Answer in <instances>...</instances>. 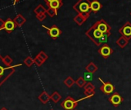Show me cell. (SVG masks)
<instances>
[{
    "mask_svg": "<svg viewBox=\"0 0 131 110\" xmlns=\"http://www.w3.org/2000/svg\"><path fill=\"white\" fill-rule=\"evenodd\" d=\"M21 66V64L16 66H7L3 60V58L0 55V86H2L6 80L13 75L16 71V67Z\"/></svg>",
    "mask_w": 131,
    "mask_h": 110,
    "instance_id": "cell-1",
    "label": "cell"
},
{
    "mask_svg": "<svg viewBox=\"0 0 131 110\" xmlns=\"http://www.w3.org/2000/svg\"><path fill=\"white\" fill-rule=\"evenodd\" d=\"M88 98L86 96L80 99H78V100H76L75 99H73L72 96L69 95L62 102H61V107L64 109V110H74L77 105H78V103L80 102H82L85 99H87Z\"/></svg>",
    "mask_w": 131,
    "mask_h": 110,
    "instance_id": "cell-2",
    "label": "cell"
},
{
    "mask_svg": "<svg viewBox=\"0 0 131 110\" xmlns=\"http://www.w3.org/2000/svg\"><path fill=\"white\" fill-rule=\"evenodd\" d=\"M73 8L80 13H90L91 9L89 0H80Z\"/></svg>",
    "mask_w": 131,
    "mask_h": 110,
    "instance_id": "cell-3",
    "label": "cell"
},
{
    "mask_svg": "<svg viewBox=\"0 0 131 110\" xmlns=\"http://www.w3.org/2000/svg\"><path fill=\"white\" fill-rule=\"evenodd\" d=\"M86 35H88L90 36V38L94 42V43L96 45H100V43H99V41L100 39L102 38L103 35V32H102L100 29H98L96 26H93L90 30L88 32H86Z\"/></svg>",
    "mask_w": 131,
    "mask_h": 110,
    "instance_id": "cell-4",
    "label": "cell"
},
{
    "mask_svg": "<svg viewBox=\"0 0 131 110\" xmlns=\"http://www.w3.org/2000/svg\"><path fill=\"white\" fill-rule=\"evenodd\" d=\"M99 80L102 82V85L100 87V90L103 94L110 95V94H112L114 92L115 87H114V85L111 82H104L100 77L99 78Z\"/></svg>",
    "mask_w": 131,
    "mask_h": 110,
    "instance_id": "cell-5",
    "label": "cell"
},
{
    "mask_svg": "<svg viewBox=\"0 0 131 110\" xmlns=\"http://www.w3.org/2000/svg\"><path fill=\"white\" fill-rule=\"evenodd\" d=\"M108 101L111 105H113L114 107H118L121 105V103L123 101V98L118 93V92H113L112 95H110L108 99Z\"/></svg>",
    "mask_w": 131,
    "mask_h": 110,
    "instance_id": "cell-6",
    "label": "cell"
},
{
    "mask_svg": "<svg viewBox=\"0 0 131 110\" xmlns=\"http://www.w3.org/2000/svg\"><path fill=\"white\" fill-rule=\"evenodd\" d=\"M99 53L101 55V56L104 58V59H107L110 55L113 53V50L111 49V48L106 43H104V45L99 49Z\"/></svg>",
    "mask_w": 131,
    "mask_h": 110,
    "instance_id": "cell-7",
    "label": "cell"
},
{
    "mask_svg": "<svg viewBox=\"0 0 131 110\" xmlns=\"http://www.w3.org/2000/svg\"><path fill=\"white\" fill-rule=\"evenodd\" d=\"M16 25L14 22V20L11 19H8L6 22H5V26H4V29L6 30V32L7 33H11L14 31V29H16Z\"/></svg>",
    "mask_w": 131,
    "mask_h": 110,
    "instance_id": "cell-8",
    "label": "cell"
},
{
    "mask_svg": "<svg viewBox=\"0 0 131 110\" xmlns=\"http://www.w3.org/2000/svg\"><path fill=\"white\" fill-rule=\"evenodd\" d=\"M119 32L125 37H127L128 39L131 38V24L129 22H126V25H124L122 29L119 30Z\"/></svg>",
    "mask_w": 131,
    "mask_h": 110,
    "instance_id": "cell-9",
    "label": "cell"
},
{
    "mask_svg": "<svg viewBox=\"0 0 131 110\" xmlns=\"http://www.w3.org/2000/svg\"><path fill=\"white\" fill-rule=\"evenodd\" d=\"M42 27H44L45 29H46L48 30V34L52 39H56L60 35V30L56 26H52L51 29H49V28H47V27H46L44 26H42Z\"/></svg>",
    "mask_w": 131,
    "mask_h": 110,
    "instance_id": "cell-10",
    "label": "cell"
},
{
    "mask_svg": "<svg viewBox=\"0 0 131 110\" xmlns=\"http://www.w3.org/2000/svg\"><path fill=\"white\" fill-rule=\"evenodd\" d=\"M95 26H96V27L98 29H100V30L102 32H103V33L107 32H109V30H110V26L107 25V23L104 22L103 20H101V21H100V22H97L95 24Z\"/></svg>",
    "mask_w": 131,
    "mask_h": 110,
    "instance_id": "cell-11",
    "label": "cell"
},
{
    "mask_svg": "<svg viewBox=\"0 0 131 110\" xmlns=\"http://www.w3.org/2000/svg\"><path fill=\"white\" fill-rule=\"evenodd\" d=\"M38 99H39V100L42 103V104H44V105H46V104H47L48 103V102L50 100V95L46 92H42L39 96H38Z\"/></svg>",
    "mask_w": 131,
    "mask_h": 110,
    "instance_id": "cell-12",
    "label": "cell"
},
{
    "mask_svg": "<svg viewBox=\"0 0 131 110\" xmlns=\"http://www.w3.org/2000/svg\"><path fill=\"white\" fill-rule=\"evenodd\" d=\"M13 20H14V22H15L17 27H21L26 21V19L21 14H18Z\"/></svg>",
    "mask_w": 131,
    "mask_h": 110,
    "instance_id": "cell-13",
    "label": "cell"
},
{
    "mask_svg": "<svg viewBox=\"0 0 131 110\" xmlns=\"http://www.w3.org/2000/svg\"><path fill=\"white\" fill-rule=\"evenodd\" d=\"M90 9L93 12H97L101 9V4L97 1V0H94L93 2L90 3Z\"/></svg>",
    "mask_w": 131,
    "mask_h": 110,
    "instance_id": "cell-14",
    "label": "cell"
},
{
    "mask_svg": "<svg viewBox=\"0 0 131 110\" xmlns=\"http://www.w3.org/2000/svg\"><path fill=\"white\" fill-rule=\"evenodd\" d=\"M50 99L55 102V103H58L61 99H62V96L60 95V94L57 92V91H55L51 95H50Z\"/></svg>",
    "mask_w": 131,
    "mask_h": 110,
    "instance_id": "cell-15",
    "label": "cell"
},
{
    "mask_svg": "<svg viewBox=\"0 0 131 110\" xmlns=\"http://www.w3.org/2000/svg\"><path fill=\"white\" fill-rule=\"evenodd\" d=\"M61 4H62V3H61L60 0H53V1L50 2L48 5L51 9L56 10L57 9H59L60 7Z\"/></svg>",
    "mask_w": 131,
    "mask_h": 110,
    "instance_id": "cell-16",
    "label": "cell"
},
{
    "mask_svg": "<svg viewBox=\"0 0 131 110\" xmlns=\"http://www.w3.org/2000/svg\"><path fill=\"white\" fill-rule=\"evenodd\" d=\"M86 69L87 72H91V73L93 74V73H94V72L97 70V66H96L95 64H93V63H90L86 67Z\"/></svg>",
    "mask_w": 131,
    "mask_h": 110,
    "instance_id": "cell-17",
    "label": "cell"
},
{
    "mask_svg": "<svg viewBox=\"0 0 131 110\" xmlns=\"http://www.w3.org/2000/svg\"><path fill=\"white\" fill-rule=\"evenodd\" d=\"M74 83H75V81L73 79L72 77H68L67 79L64 81V84L67 85L68 88H71L73 85Z\"/></svg>",
    "mask_w": 131,
    "mask_h": 110,
    "instance_id": "cell-18",
    "label": "cell"
},
{
    "mask_svg": "<svg viewBox=\"0 0 131 110\" xmlns=\"http://www.w3.org/2000/svg\"><path fill=\"white\" fill-rule=\"evenodd\" d=\"M76 83L77 84V85L80 88L82 87H84L85 85H86V80L84 79V78L83 77H80L77 81H76Z\"/></svg>",
    "mask_w": 131,
    "mask_h": 110,
    "instance_id": "cell-19",
    "label": "cell"
},
{
    "mask_svg": "<svg viewBox=\"0 0 131 110\" xmlns=\"http://www.w3.org/2000/svg\"><path fill=\"white\" fill-rule=\"evenodd\" d=\"M24 63L28 66V67H31L32 66V64L34 63V59H32L30 56H28L27 58H26L24 59Z\"/></svg>",
    "mask_w": 131,
    "mask_h": 110,
    "instance_id": "cell-20",
    "label": "cell"
},
{
    "mask_svg": "<svg viewBox=\"0 0 131 110\" xmlns=\"http://www.w3.org/2000/svg\"><path fill=\"white\" fill-rule=\"evenodd\" d=\"M3 60H4L5 64H6L7 66H10L12 65L13 62V59H12L9 56H6V57H4V58H3Z\"/></svg>",
    "mask_w": 131,
    "mask_h": 110,
    "instance_id": "cell-21",
    "label": "cell"
},
{
    "mask_svg": "<svg viewBox=\"0 0 131 110\" xmlns=\"http://www.w3.org/2000/svg\"><path fill=\"white\" fill-rule=\"evenodd\" d=\"M84 95L88 99L95 95V90H84Z\"/></svg>",
    "mask_w": 131,
    "mask_h": 110,
    "instance_id": "cell-22",
    "label": "cell"
},
{
    "mask_svg": "<svg viewBox=\"0 0 131 110\" xmlns=\"http://www.w3.org/2000/svg\"><path fill=\"white\" fill-rule=\"evenodd\" d=\"M34 63H35L38 66H40L42 65V63H44V61H43L39 56H37L35 58V59H34Z\"/></svg>",
    "mask_w": 131,
    "mask_h": 110,
    "instance_id": "cell-23",
    "label": "cell"
},
{
    "mask_svg": "<svg viewBox=\"0 0 131 110\" xmlns=\"http://www.w3.org/2000/svg\"><path fill=\"white\" fill-rule=\"evenodd\" d=\"M34 12H35V13L37 15V14H41V13H45V9H44V8L41 6V5H39L35 10H34Z\"/></svg>",
    "mask_w": 131,
    "mask_h": 110,
    "instance_id": "cell-24",
    "label": "cell"
},
{
    "mask_svg": "<svg viewBox=\"0 0 131 110\" xmlns=\"http://www.w3.org/2000/svg\"><path fill=\"white\" fill-rule=\"evenodd\" d=\"M84 90H95V86L91 82H88L85 85Z\"/></svg>",
    "mask_w": 131,
    "mask_h": 110,
    "instance_id": "cell-25",
    "label": "cell"
},
{
    "mask_svg": "<svg viewBox=\"0 0 131 110\" xmlns=\"http://www.w3.org/2000/svg\"><path fill=\"white\" fill-rule=\"evenodd\" d=\"M92 78H93V76H92V73L91 72H86L84 73V79L86 81H91L92 80Z\"/></svg>",
    "mask_w": 131,
    "mask_h": 110,
    "instance_id": "cell-26",
    "label": "cell"
},
{
    "mask_svg": "<svg viewBox=\"0 0 131 110\" xmlns=\"http://www.w3.org/2000/svg\"><path fill=\"white\" fill-rule=\"evenodd\" d=\"M38 56H39V57H40L43 61H44V62L48 59V56H47V55H46V53H44L43 52H39V54L38 55Z\"/></svg>",
    "mask_w": 131,
    "mask_h": 110,
    "instance_id": "cell-27",
    "label": "cell"
},
{
    "mask_svg": "<svg viewBox=\"0 0 131 110\" xmlns=\"http://www.w3.org/2000/svg\"><path fill=\"white\" fill-rule=\"evenodd\" d=\"M36 18H37L39 21H42V20L45 19V15H44L43 13L37 14V15H36Z\"/></svg>",
    "mask_w": 131,
    "mask_h": 110,
    "instance_id": "cell-28",
    "label": "cell"
},
{
    "mask_svg": "<svg viewBox=\"0 0 131 110\" xmlns=\"http://www.w3.org/2000/svg\"><path fill=\"white\" fill-rule=\"evenodd\" d=\"M4 26H5V22L3 21V19H0V30L4 29Z\"/></svg>",
    "mask_w": 131,
    "mask_h": 110,
    "instance_id": "cell-29",
    "label": "cell"
},
{
    "mask_svg": "<svg viewBox=\"0 0 131 110\" xmlns=\"http://www.w3.org/2000/svg\"><path fill=\"white\" fill-rule=\"evenodd\" d=\"M44 1L47 3V4H49L50 2H52V1H53V0H44Z\"/></svg>",
    "mask_w": 131,
    "mask_h": 110,
    "instance_id": "cell-30",
    "label": "cell"
},
{
    "mask_svg": "<svg viewBox=\"0 0 131 110\" xmlns=\"http://www.w3.org/2000/svg\"><path fill=\"white\" fill-rule=\"evenodd\" d=\"M19 1H20V0H13V5H15L16 3H18Z\"/></svg>",
    "mask_w": 131,
    "mask_h": 110,
    "instance_id": "cell-31",
    "label": "cell"
},
{
    "mask_svg": "<svg viewBox=\"0 0 131 110\" xmlns=\"http://www.w3.org/2000/svg\"><path fill=\"white\" fill-rule=\"evenodd\" d=\"M0 110H8V109H7V108H6V107H3V108H2L1 109H0Z\"/></svg>",
    "mask_w": 131,
    "mask_h": 110,
    "instance_id": "cell-32",
    "label": "cell"
},
{
    "mask_svg": "<svg viewBox=\"0 0 131 110\" xmlns=\"http://www.w3.org/2000/svg\"><path fill=\"white\" fill-rule=\"evenodd\" d=\"M49 110H53V109H49Z\"/></svg>",
    "mask_w": 131,
    "mask_h": 110,
    "instance_id": "cell-33",
    "label": "cell"
}]
</instances>
